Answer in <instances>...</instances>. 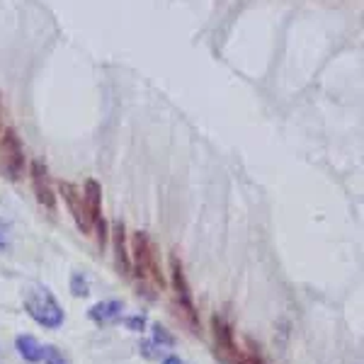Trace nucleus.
<instances>
[{"instance_id": "obj_8", "label": "nucleus", "mask_w": 364, "mask_h": 364, "mask_svg": "<svg viewBox=\"0 0 364 364\" xmlns=\"http://www.w3.org/2000/svg\"><path fill=\"white\" fill-rule=\"evenodd\" d=\"M112 245H115L117 270H119L122 275L129 277L131 275V255H129V245H126V228L122 221H117L115 228H112Z\"/></svg>"}, {"instance_id": "obj_5", "label": "nucleus", "mask_w": 364, "mask_h": 364, "mask_svg": "<svg viewBox=\"0 0 364 364\" xmlns=\"http://www.w3.org/2000/svg\"><path fill=\"white\" fill-rule=\"evenodd\" d=\"M83 199H85V209H88L92 231L97 233V243H100V248H105V243H107V221H105V217H102V187H100V182L97 180L85 182Z\"/></svg>"}, {"instance_id": "obj_15", "label": "nucleus", "mask_w": 364, "mask_h": 364, "mask_svg": "<svg viewBox=\"0 0 364 364\" xmlns=\"http://www.w3.org/2000/svg\"><path fill=\"white\" fill-rule=\"evenodd\" d=\"M163 364H184L180 357H175V355H170V357H166V360H163Z\"/></svg>"}, {"instance_id": "obj_12", "label": "nucleus", "mask_w": 364, "mask_h": 364, "mask_svg": "<svg viewBox=\"0 0 364 364\" xmlns=\"http://www.w3.org/2000/svg\"><path fill=\"white\" fill-rule=\"evenodd\" d=\"M151 335H153L151 342L156 347H161V350H163V347H173V345H175V337H173L170 333H168L166 328L161 326V323H156V326L151 328Z\"/></svg>"}, {"instance_id": "obj_10", "label": "nucleus", "mask_w": 364, "mask_h": 364, "mask_svg": "<svg viewBox=\"0 0 364 364\" xmlns=\"http://www.w3.org/2000/svg\"><path fill=\"white\" fill-rule=\"evenodd\" d=\"M15 350H17V355L29 364L42 362V357H44V347L39 345V340L34 335H17L15 337Z\"/></svg>"}, {"instance_id": "obj_6", "label": "nucleus", "mask_w": 364, "mask_h": 364, "mask_svg": "<svg viewBox=\"0 0 364 364\" xmlns=\"http://www.w3.org/2000/svg\"><path fill=\"white\" fill-rule=\"evenodd\" d=\"M59 192H61V197H64L66 207H68V212H71V217H73L78 231L80 233H85V235H90L92 233V224H90V217H88V209H85L83 192H80L73 182H61Z\"/></svg>"}, {"instance_id": "obj_13", "label": "nucleus", "mask_w": 364, "mask_h": 364, "mask_svg": "<svg viewBox=\"0 0 364 364\" xmlns=\"http://www.w3.org/2000/svg\"><path fill=\"white\" fill-rule=\"evenodd\" d=\"M42 360H44L46 364H71L68 357H66L64 352H61L56 345H46V347H44V357H42Z\"/></svg>"}, {"instance_id": "obj_1", "label": "nucleus", "mask_w": 364, "mask_h": 364, "mask_svg": "<svg viewBox=\"0 0 364 364\" xmlns=\"http://www.w3.org/2000/svg\"><path fill=\"white\" fill-rule=\"evenodd\" d=\"M131 275H136L138 286H143V294L148 299H156L153 291L166 289V277L161 272V260H158V248L146 231H136L131 235Z\"/></svg>"}, {"instance_id": "obj_3", "label": "nucleus", "mask_w": 364, "mask_h": 364, "mask_svg": "<svg viewBox=\"0 0 364 364\" xmlns=\"http://www.w3.org/2000/svg\"><path fill=\"white\" fill-rule=\"evenodd\" d=\"M0 170L8 180H20L24 175V148L17 131H0Z\"/></svg>"}, {"instance_id": "obj_11", "label": "nucleus", "mask_w": 364, "mask_h": 364, "mask_svg": "<svg viewBox=\"0 0 364 364\" xmlns=\"http://www.w3.org/2000/svg\"><path fill=\"white\" fill-rule=\"evenodd\" d=\"M71 294H73L75 299H83V296L90 294V282L83 272L71 275Z\"/></svg>"}, {"instance_id": "obj_14", "label": "nucleus", "mask_w": 364, "mask_h": 364, "mask_svg": "<svg viewBox=\"0 0 364 364\" xmlns=\"http://www.w3.org/2000/svg\"><path fill=\"white\" fill-rule=\"evenodd\" d=\"M124 326L129 328L131 333H143V330H146V326H148V321H146V316L136 314V316H126Z\"/></svg>"}, {"instance_id": "obj_9", "label": "nucleus", "mask_w": 364, "mask_h": 364, "mask_svg": "<svg viewBox=\"0 0 364 364\" xmlns=\"http://www.w3.org/2000/svg\"><path fill=\"white\" fill-rule=\"evenodd\" d=\"M122 311H124V304L117 299H110V301H100V304L90 306L88 311V319L95 321L97 326H107V323L122 319Z\"/></svg>"}, {"instance_id": "obj_7", "label": "nucleus", "mask_w": 364, "mask_h": 364, "mask_svg": "<svg viewBox=\"0 0 364 364\" xmlns=\"http://www.w3.org/2000/svg\"><path fill=\"white\" fill-rule=\"evenodd\" d=\"M29 177H32V189H34V194H37V202L54 214L56 212V192H54V187H51L49 170H46V166L42 161L32 163V168H29Z\"/></svg>"}, {"instance_id": "obj_2", "label": "nucleus", "mask_w": 364, "mask_h": 364, "mask_svg": "<svg viewBox=\"0 0 364 364\" xmlns=\"http://www.w3.org/2000/svg\"><path fill=\"white\" fill-rule=\"evenodd\" d=\"M24 309H27L29 319L46 330H56L64 326V309L46 286H34L24 294Z\"/></svg>"}, {"instance_id": "obj_16", "label": "nucleus", "mask_w": 364, "mask_h": 364, "mask_svg": "<svg viewBox=\"0 0 364 364\" xmlns=\"http://www.w3.org/2000/svg\"><path fill=\"white\" fill-rule=\"evenodd\" d=\"M0 131H3V97H0Z\"/></svg>"}, {"instance_id": "obj_4", "label": "nucleus", "mask_w": 364, "mask_h": 364, "mask_svg": "<svg viewBox=\"0 0 364 364\" xmlns=\"http://www.w3.org/2000/svg\"><path fill=\"white\" fill-rule=\"evenodd\" d=\"M170 279H173V289H175V299H177V306L184 314V319L192 323V328H197V309H194V296H192V289H189V282H187V275H184V268L180 263L175 253L170 255Z\"/></svg>"}]
</instances>
